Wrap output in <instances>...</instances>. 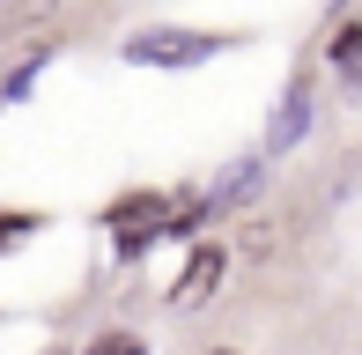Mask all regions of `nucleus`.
I'll return each mask as SVG.
<instances>
[{"mask_svg": "<svg viewBox=\"0 0 362 355\" xmlns=\"http://www.w3.org/2000/svg\"><path fill=\"white\" fill-rule=\"evenodd\" d=\"M222 45H229L222 30H141V37L126 45V59H134V67H200Z\"/></svg>", "mask_w": 362, "mask_h": 355, "instance_id": "1", "label": "nucleus"}, {"mask_svg": "<svg viewBox=\"0 0 362 355\" xmlns=\"http://www.w3.org/2000/svg\"><path fill=\"white\" fill-rule=\"evenodd\" d=\"M104 222L119 230V245H126V252H141L148 237H156L163 222H170V200H156V192H134V200H119V207H111Z\"/></svg>", "mask_w": 362, "mask_h": 355, "instance_id": "2", "label": "nucleus"}, {"mask_svg": "<svg viewBox=\"0 0 362 355\" xmlns=\"http://www.w3.org/2000/svg\"><path fill=\"white\" fill-rule=\"evenodd\" d=\"M222 245H200V252H192V260H185V274H177V281H170V303H185V311H192V303H207V296H215V281H222Z\"/></svg>", "mask_w": 362, "mask_h": 355, "instance_id": "3", "label": "nucleus"}, {"mask_svg": "<svg viewBox=\"0 0 362 355\" xmlns=\"http://www.w3.org/2000/svg\"><path fill=\"white\" fill-rule=\"evenodd\" d=\"M303 126H310V89L296 82V89H288V104H281V126L267 134V149H288V141L303 134Z\"/></svg>", "mask_w": 362, "mask_h": 355, "instance_id": "4", "label": "nucleus"}, {"mask_svg": "<svg viewBox=\"0 0 362 355\" xmlns=\"http://www.w3.org/2000/svg\"><path fill=\"white\" fill-rule=\"evenodd\" d=\"M89 355H148V348L134 341V333H96V341H89Z\"/></svg>", "mask_w": 362, "mask_h": 355, "instance_id": "5", "label": "nucleus"}, {"mask_svg": "<svg viewBox=\"0 0 362 355\" xmlns=\"http://www.w3.org/2000/svg\"><path fill=\"white\" fill-rule=\"evenodd\" d=\"M340 74H362V37H355V30L340 37Z\"/></svg>", "mask_w": 362, "mask_h": 355, "instance_id": "6", "label": "nucleus"}, {"mask_svg": "<svg viewBox=\"0 0 362 355\" xmlns=\"http://www.w3.org/2000/svg\"><path fill=\"white\" fill-rule=\"evenodd\" d=\"M23 230H37V215H0V245H15Z\"/></svg>", "mask_w": 362, "mask_h": 355, "instance_id": "7", "label": "nucleus"}, {"mask_svg": "<svg viewBox=\"0 0 362 355\" xmlns=\"http://www.w3.org/2000/svg\"><path fill=\"white\" fill-rule=\"evenodd\" d=\"M215 355H237V348H215Z\"/></svg>", "mask_w": 362, "mask_h": 355, "instance_id": "8", "label": "nucleus"}, {"mask_svg": "<svg viewBox=\"0 0 362 355\" xmlns=\"http://www.w3.org/2000/svg\"><path fill=\"white\" fill-rule=\"evenodd\" d=\"M45 355H59V348H45Z\"/></svg>", "mask_w": 362, "mask_h": 355, "instance_id": "9", "label": "nucleus"}]
</instances>
